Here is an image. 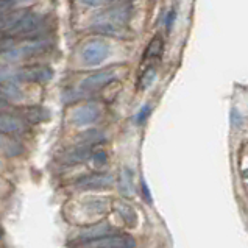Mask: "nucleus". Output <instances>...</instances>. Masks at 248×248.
I'll list each match as a JSON object with an SVG mask.
<instances>
[{
  "label": "nucleus",
  "mask_w": 248,
  "mask_h": 248,
  "mask_svg": "<svg viewBox=\"0 0 248 248\" xmlns=\"http://www.w3.org/2000/svg\"><path fill=\"white\" fill-rule=\"evenodd\" d=\"M240 172H242V178H244V183L247 184V192H248V164L242 161L240 162Z\"/></svg>",
  "instance_id": "4be33fe9"
},
{
  "label": "nucleus",
  "mask_w": 248,
  "mask_h": 248,
  "mask_svg": "<svg viewBox=\"0 0 248 248\" xmlns=\"http://www.w3.org/2000/svg\"><path fill=\"white\" fill-rule=\"evenodd\" d=\"M114 178L109 173H91L84 175L81 178L75 181V189L77 190H98V189H106L112 186Z\"/></svg>",
  "instance_id": "6e6552de"
},
{
  "label": "nucleus",
  "mask_w": 248,
  "mask_h": 248,
  "mask_svg": "<svg viewBox=\"0 0 248 248\" xmlns=\"http://www.w3.org/2000/svg\"><path fill=\"white\" fill-rule=\"evenodd\" d=\"M86 248H134L136 242L131 236L125 234H106L103 237L88 240Z\"/></svg>",
  "instance_id": "0eeeda50"
},
{
  "label": "nucleus",
  "mask_w": 248,
  "mask_h": 248,
  "mask_svg": "<svg viewBox=\"0 0 248 248\" xmlns=\"http://www.w3.org/2000/svg\"><path fill=\"white\" fill-rule=\"evenodd\" d=\"M52 47V44L46 39H33L30 42H25L22 46H14L10 52L3 53V60L6 62H16L20 60H27V58H33V56H38L41 53L47 52L48 48Z\"/></svg>",
  "instance_id": "7ed1b4c3"
},
{
  "label": "nucleus",
  "mask_w": 248,
  "mask_h": 248,
  "mask_svg": "<svg viewBox=\"0 0 248 248\" xmlns=\"http://www.w3.org/2000/svg\"><path fill=\"white\" fill-rule=\"evenodd\" d=\"M109 55V46L103 39H92L81 48V60L88 66H97Z\"/></svg>",
  "instance_id": "423d86ee"
},
{
  "label": "nucleus",
  "mask_w": 248,
  "mask_h": 248,
  "mask_svg": "<svg viewBox=\"0 0 248 248\" xmlns=\"http://www.w3.org/2000/svg\"><path fill=\"white\" fill-rule=\"evenodd\" d=\"M155 77H156V67H147L145 72L140 77V81H139V88L140 89H145L152 84V81L155 80Z\"/></svg>",
  "instance_id": "f3484780"
},
{
  "label": "nucleus",
  "mask_w": 248,
  "mask_h": 248,
  "mask_svg": "<svg viewBox=\"0 0 248 248\" xmlns=\"http://www.w3.org/2000/svg\"><path fill=\"white\" fill-rule=\"evenodd\" d=\"M148 112H150V106H144L142 109L139 111V114H138V122H144V119H147L148 116Z\"/></svg>",
  "instance_id": "5701e85b"
},
{
  "label": "nucleus",
  "mask_w": 248,
  "mask_h": 248,
  "mask_svg": "<svg viewBox=\"0 0 248 248\" xmlns=\"http://www.w3.org/2000/svg\"><path fill=\"white\" fill-rule=\"evenodd\" d=\"M80 2L86 6H102V5H111L119 2H130V0H80Z\"/></svg>",
  "instance_id": "a211bd4d"
},
{
  "label": "nucleus",
  "mask_w": 248,
  "mask_h": 248,
  "mask_svg": "<svg viewBox=\"0 0 248 248\" xmlns=\"http://www.w3.org/2000/svg\"><path fill=\"white\" fill-rule=\"evenodd\" d=\"M53 69L44 64H33L16 69L14 81H27V83H47L53 78Z\"/></svg>",
  "instance_id": "20e7f679"
},
{
  "label": "nucleus",
  "mask_w": 248,
  "mask_h": 248,
  "mask_svg": "<svg viewBox=\"0 0 248 248\" xmlns=\"http://www.w3.org/2000/svg\"><path fill=\"white\" fill-rule=\"evenodd\" d=\"M3 106H5L3 103H0V109H2V108H3Z\"/></svg>",
  "instance_id": "bb28decb"
},
{
  "label": "nucleus",
  "mask_w": 248,
  "mask_h": 248,
  "mask_svg": "<svg viewBox=\"0 0 248 248\" xmlns=\"http://www.w3.org/2000/svg\"><path fill=\"white\" fill-rule=\"evenodd\" d=\"M27 130V124L17 116L0 114V133L2 134H20Z\"/></svg>",
  "instance_id": "9d476101"
},
{
  "label": "nucleus",
  "mask_w": 248,
  "mask_h": 248,
  "mask_svg": "<svg viewBox=\"0 0 248 248\" xmlns=\"http://www.w3.org/2000/svg\"><path fill=\"white\" fill-rule=\"evenodd\" d=\"M47 28V19L46 16H41L36 13H25L24 17L14 25L11 30L8 31L10 38H39L41 33H44Z\"/></svg>",
  "instance_id": "f03ea898"
},
{
  "label": "nucleus",
  "mask_w": 248,
  "mask_h": 248,
  "mask_svg": "<svg viewBox=\"0 0 248 248\" xmlns=\"http://www.w3.org/2000/svg\"><path fill=\"white\" fill-rule=\"evenodd\" d=\"M114 208L117 211V214L124 218L125 223H128L130 226L136 225V222H138L136 211H134L128 203H125V202H116L114 203Z\"/></svg>",
  "instance_id": "4468645a"
},
{
  "label": "nucleus",
  "mask_w": 248,
  "mask_h": 248,
  "mask_svg": "<svg viewBox=\"0 0 248 248\" xmlns=\"http://www.w3.org/2000/svg\"><path fill=\"white\" fill-rule=\"evenodd\" d=\"M120 190H122L125 195L133 194V176L128 169H124L122 175H120Z\"/></svg>",
  "instance_id": "dca6fc26"
},
{
  "label": "nucleus",
  "mask_w": 248,
  "mask_h": 248,
  "mask_svg": "<svg viewBox=\"0 0 248 248\" xmlns=\"http://www.w3.org/2000/svg\"><path fill=\"white\" fill-rule=\"evenodd\" d=\"M119 70L120 67H108V69L98 70V72L86 77V78L81 81L80 88L84 92H94V91L102 89L119 78Z\"/></svg>",
  "instance_id": "39448f33"
},
{
  "label": "nucleus",
  "mask_w": 248,
  "mask_h": 248,
  "mask_svg": "<svg viewBox=\"0 0 248 248\" xmlns=\"http://www.w3.org/2000/svg\"><path fill=\"white\" fill-rule=\"evenodd\" d=\"M25 13H27L25 10H13L10 13L0 14V31L8 33L11 28L24 17Z\"/></svg>",
  "instance_id": "ddd939ff"
},
{
  "label": "nucleus",
  "mask_w": 248,
  "mask_h": 248,
  "mask_svg": "<svg viewBox=\"0 0 248 248\" xmlns=\"http://www.w3.org/2000/svg\"><path fill=\"white\" fill-rule=\"evenodd\" d=\"M102 111L95 103H88L78 106L74 112H72V124L77 126H88L95 124L98 119H100Z\"/></svg>",
  "instance_id": "1a4fd4ad"
},
{
  "label": "nucleus",
  "mask_w": 248,
  "mask_h": 248,
  "mask_svg": "<svg viewBox=\"0 0 248 248\" xmlns=\"http://www.w3.org/2000/svg\"><path fill=\"white\" fill-rule=\"evenodd\" d=\"M162 50H164V41H162V38L159 36V34H156V36L150 41V44H148V47H147V50L144 53V61L145 62H152V67H155L153 64L156 61H159Z\"/></svg>",
  "instance_id": "9b49d317"
},
{
  "label": "nucleus",
  "mask_w": 248,
  "mask_h": 248,
  "mask_svg": "<svg viewBox=\"0 0 248 248\" xmlns=\"http://www.w3.org/2000/svg\"><path fill=\"white\" fill-rule=\"evenodd\" d=\"M88 208L91 211H94V212H103L105 208H106V203L102 202V200H89Z\"/></svg>",
  "instance_id": "412c9836"
},
{
  "label": "nucleus",
  "mask_w": 248,
  "mask_h": 248,
  "mask_svg": "<svg viewBox=\"0 0 248 248\" xmlns=\"http://www.w3.org/2000/svg\"><path fill=\"white\" fill-rule=\"evenodd\" d=\"M0 103L6 105V97H5V92H3V84H0Z\"/></svg>",
  "instance_id": "393cba45"
},
{
  "label": "nucleus",
  "mask_w": 248,
  "mask_h": 248,
  "mask_svg": "<svg viewBox=\"0 0 248 248\" xmlns=\"http://www.w3.org/2000/svg\"><path fill=\"white\" fill-rule=\"evenodd\" d=\"M175 16H176V11H175V10H172V14H169V19H167V30H170V27L173 25Z\"/></svg>",
  "instance_id": "b1692460"
},
{
  "label": "nucleus",
  "mask_w": 248,
  "mask_h": 248,
  "mask_svg": "<svg viewBox=\"0 0 248 248\" xmlns=\"http://www.w3.org/2000/svg\"><path fill=\"white\" fill-rule=\"evenodd\" d=\"M111 232V228L108 223H100V225H95L92 226L89 230H84L81 232V239L83 240H92V239H98V237H103L106 234H109Z\"/></svg>",
  "instance_id": "2eb2a0df"
},
{
  "label": "nucleus",
  "mask_w": 248,
  "mask_h": 248,
  "mask_svg": "<svg viewBox=\"0 0 248 248\" xmlns=\"http://www.w3.org/2000/svg\"><path fill=\"white\" fill-rule=\"evenodd\" d=\"M130 16L131 6L128 5H120L117 8L106 10L94 19V30L102 34H108V36L125 38L130 34V31L125 27Z\"/></svg>",
  "instance_id": "f257e3e1"
},
{
  "label": "nucleus",
  "mask_w": 248,
  "mask_h": 248,
  "mask_svg": "<svg viewBox=\"0 0 248 248\" xmlns=\"http://www.w3.org/2000/svg\"><path fill=\"white\" fill-rule=\"evenodd\" d=\"M92 161H94L95 167H103L106 162H108V156H106L105 152H95L92 155Z\"/></svg>",
  "instance_id": "6ab92c4d"
},
{
  "label": "nucleus",
  "mask_w": 248,
  "mask_h": 248,
  "mask_svg": "<svg viewBox=\"0 0 248 248\" xmlns=\"http://www.w3.org/2000/svg\"><path fill=\"white\" fill-rule=\"evenodd\" d=\"M92 150L91 145H80L78 148H75L72 152H67L62 158V162H66L67 166H74V164H80V162L86 161L88 158H91Z\"/></svg>",
  "instance_id": "f8f14e48"
},
{
  "label": "nucleus",
  "mask_w": 248,
  "mask_h": 248,
  "mask_svg": "<svg viewBox=\"0 0 248 248\" xmlns=\"http://www.w3.org/2000/svg\"><path fill=\"white\" fill-rule=\"evenodd\" d=\"M16 5H17L16 0H0V14H5V13L13 11V8Z\"/></svg>",
  "instance_id": "aec40b11"
},
{
  "label": "nucleus",
  "mask_w": 248,
  "mask_h": 248,
  "mask_svg": "<svg viewBox=\"0 0 248 248\" xmlns=\"http://www.w3.org/2000/svg\"><path fill=\"white\" fill-rule=\"evenodd\" d=\"M0 148H3V139L0 138Z\"/></svg>",
  "instance_id": "a878e982"
}]
</instances>
